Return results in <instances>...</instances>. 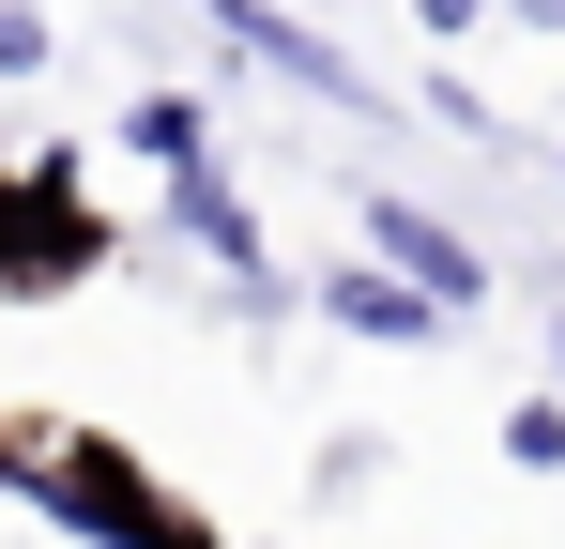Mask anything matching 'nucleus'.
Returning a JSON list of instances; mask_svg holds the SVG:
<instances>
[{
    "label": "nucleus",
    "mask_w": 565,
    "mask_h": 549,
    "mask_svg": "<svg viewBox=\"0 0 565 549\" xmlns=\"http://www.w3.org/2000/svg\"><path fill=\"white\" fill-rule=\"evenodd\" d=\"M0 473H31V488L62 504V535H93V549H214L122 443H0Z\"/></svg>",
    "instance_id": "obj_1"
},
{
    "label": "nucleus",
    "mask_w": 565,
    "mask_h": 549,
    "mask_svg": "<svg viewBox=\"0 0 565 549\" xmlns=\"http://www.w3.org/2000/svg\"><path fill=\"white\" fill-rule=\"evenodd\" d=\"M107 260V214H77V169L46 153V169L0 183V290H62V274Z\"/></svg>",
    "instance_id": "obj_2"
},
{
    "label": "nucleus",
    "mask_w": 565,
    "mask_h": 549,
    "mask_svg": "<svg viewBox=\"0 0 565 549\" xmlns=\"http://www.w3.org/2000/svg\"><path fill=\"white\" fill-rule=\"evenodd\" d=\"M367 245L397 260V290H413L428 321H473V305H489V260H473L444 214H413V198H367Z\"/></svg>",
    "instance_id": "obj_3"
},
{
    "label": "nucleus",
    "mask_w": 565,
    "mask_h": 549,
    "mask_svg": "<svg viewBox=\"0 0 565 549\" xmlns=\"http://www.w3.org/2000/svg\"><path fill=\"white\" fill-rule=\"evenodd\" d=\"M169 214H184L199 245H214V260L245 274V290H260V214H245V198L214 183V153H184V169H169Z\"/></svg>",
    "instance_id": "obj_4"
},
{
    "label": "nucleus",
    "mask_w": 565,
    "mask_h": 549,
    "mask_svg": "<svg viewBox=\"0 0 565 549\" xmlns=\"http://www.w3.org/2000/svg\"><path fill=\"white\" fill-rule=\"evenodd\" d=\"M214 31H230V46H260L276 77H306V92H337V107H352V62H337V46H306L276 0H214Z\"/></svg>",
    "instance_id": "obj_5"
},
{
    "label": "nucleus",
    "mask_w": 565,
    "mask_h": 549,
    "mask_svg": "<svg viewBox=\"0 0 565 549\" xmlns=\"http://www.w3.org/2000/svg\"><path fill=\"white\" fill-rule=\"evenodd\" d=\"M321 321H337V336H382V352H413V336H428V305H413L397 274H321Z\"/></svg>",
    "instance_id": "obj_6"
},
{
    "label": "nucleus",
    "mask_w": 565,
    "mask_h": 549,
    "mask_svg": "<svg viewBox=\"0 0 565 549\" xmlns=\"http://www.w3.org/2000/svg\"><path fill=\"white\" fill-rule=\"evenodd\" d=\"M122 138H138L153 169H184V153H199V107H184V92H138V107H122Z\"/></svg>",
    "instance_id": "obj_7"
},
{
    "label": "nucleus",
    "mask_w": 565,
    "mask_h": 549,
    "mask_svg": "<svg viewBox=\"0 0 565 549\" xmlns=\"http://www.w3.org/2000/svg\"><path fill=\"white\" fill-rule=\"evenodd\" d=\"M504 458H520V473H565V397H520V412H504Z\"/></svg>",
    "instance_id": "obj_8"
},
{
    "label": "nucleus",
    "mask_w": 565,
    "mask_h": 549,
    "mask_svg": "<svg viewBox=\"0 0 565 549\" xmlns=\"http://www.w3.org/2000/svg\"><path fill=\"white\" fill-rule=\"evenodd\" d=\"M46 46H62V31H46L31 0H0V77H46Z\"/></svg>",
    "instance_id": "obj_9"
},
{
    "label": "nucleus",
    "mask_w": 565,
    "mask_h": 549,
    "mask_svg": "<svg viewBox=\"0 0 565 549\" xmlns=\"http://www.w3.org/2000/svg\"><path fill=\"white\" fill-rule=\"evenodd\" d=\"M413 15H428V31H473V15H489V0H413Z\"/></svg>",
    "instance_id": "obj_10"
},
{
    "label": "nucleus",
    "mask_w": 565,
    "mask_h": 549,
    "mask_svg": "<svg viewBox=\"0 0 565 549\" xmlns=\"http://www.w3.org/2000/svg\"><path fill=\"white\" fill-rule=\"evenodd\" d=\"M520 15H535V31H565V0H520Z\"/></svg>",
    "instance_id": "obj_11"
}]
</instances>
